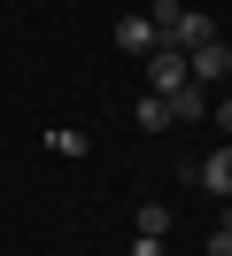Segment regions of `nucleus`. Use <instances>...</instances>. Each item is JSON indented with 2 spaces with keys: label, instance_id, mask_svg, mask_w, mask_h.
I'll list each match as a JSON object with an SVG mask.
<instances>
[{
  "label": "nucleus",
  "instance_id": "7",
  "mask_svg": "<svg viewBox=\"0 0 232 256\" xmlns=\"http://www.w3.org/2000/svg\"><path fill=\"white\" fill-rule=\"evenodd\" d=\"M132 124H139V132H163V124H170V101H163V94H139Z\"/></svg>",
  "mask_w": 232,
  "mask_h": 256
},
{
  "label": "nucleus",
  "instance_id": "4",
  "mask_svg": "<svg viewBox=\"0 0 232 256\" xmlns=\"http://www.w3.org/2000/svg\"><path fill=\"white\" fill-rule=\"evenodd\" d=\"M116 47H124V54H155V47H163L155 16H116Z\"/></svg>",
  "mask_w": 232,
  "mask_h": 256
},
{
  "label": "nucleus",
  "instance_id": "5",
  "mask_svg": "<svg viewBox=\"0 0 232 256\" xmlns=\"http://www.w3.org/2000/svg\"><path fill=\"white\" fill-rule=\"evenodd\" d=\"M209 116V86H186V94H170V124H201Z\"/></svg>",
  "mask_w": 232,
  "mask_h": 256
},
{
  "label": "nucleus",
  "instance_id": "10",
  "mask_svg": "<svg viewBox=\"0 0 232 256\" xmlns=\"http://www.w3.org/2000/svg\"><path fill=\"white\" fill-rule=\"evenodd\" d=\"M46 148H54V156H85V132H70V124H54V132H46Z\"/></svg>",
  "mask_w": 232,
  "mask_h": 256
},
{
  "label": "nucleus",
  "instance_id": "1",
  "mask_svg": "<svg viewBox=\"0 0 232 256\" xmlns=\"http://www.w3.org/2000/svg\"><path fill=\"white\" fill-rule=\"evenodd\" d=\"M186 86H194V70H186V47H155L147 54V94H186Z\"/></svg>",
  "mask_w": 232,
  "mask_h": 256
},
{
  "label": "nucleus",
  "instance_id": "11",
  "mask_svg": "<svg viewBox=\"0 0 232 256\" xmlns=\"http://www.w3.org/2000/svg\"><path fill=\"white\" fill-rule=\"evenodd\" d=\"M209 256H232V210L217 218V233H209Z\"/></svg>",
  "mask_w": 232,
  "mask_h": 256
},
{
  "label": "nucleus",
  "instance_id": "9",
  "mask_svg": "<svg viewBox=\"0 0 232 256\" xmlns=\"http://www.w3.org/2000/svg\"><path fill=\"white\" fill-rule=\"evenodd\" d=\"M139 233L163 240V233H170V202H139Z\"/></svg>",
  "mask_w": 232,
  "mask_h": 256
},
{
  "label": "nucleus",
  "instance_id": "12",
  "mask_svg": "<svg viewBox=\"0 0 232 256\" xmlns=\"http://www.w3.org/2000/svg\"><path fill=\"white\" fill-rule=\"evenodd\" d=\"M132 256H163V240H155V233H139V240H132Z\"/></svg>",
  "mask_w": 232,
  "mask_h": 256
},
{
  "label": "nucleus",
  "instance_id": "8",
  "mask_svg": "<svg viewBox=\"0 0 232 256\" xmlns=\"http://www.w3.org/2000/svg\"><path fill=\"white\" fill-rule=\"evenodd\" d=\"M147 16H155V32H163V47H170V32H178V16H186V0H155Z\"/></svg>",
  "mask_w": 232,
  "mask_h": 256
},
{
  "label": "nucleus",
  "instance_id": "3",
  "mask_svg": "<svg viewBox=\"0 0 232 256\" xmlns=\"http://www.w3.org/2000/svg\"><path fill=\"white\" fill-rule=\"evenodd\" d=\"M186 178H194V186H209L217 202H232V140L217 148V156H201V163H194V171H186Z\"/></svg>",
  "mask_w": 232,
  "mask_h": 256
},
{
  "label": "nucleus",
  "instance_id": "6",
  "mask_svg": "<svg viewBox=\"0 0 232 256\" xmlns=\"http://www.w3.org/2000/svg\"><path fill=\"white\" fill-rule=\"evenodd\" d=\"M201 39H217V24L201 16V8H186V16H178V32H170V47H201Z\"/></svg>",
  "mask_w": 232,
  "mask_h": 256
},
{
  "label": "nucleus",
  "instance_id": "2",
  "mask_svg": "<svg viewBox=\"0 0 232 256\" xmlns=\"http://www.w3.org/2000/svg\"><path fill=\"white\" fill-rule=\"evenodd\" d=\"M186 70H194V86L232 78V47H225V39H201V47H186Z\"/></svg>",
  "mask_w": 232,
  "mask_h": 256
},
{
  "label": "nucleus",
  "instance_id": "13",
  "mask_svg": "<svg viewBox=\"0 0 232 256\" xmlns=\"http://www.w3.org/2000/svg\"><path fill=\"white\" fill-rule=\"evenodd\" d=\"M209 116H217V132H225V140H232V101H217Z\"/></svg>",
  "mask_w": 232,
  "mask_h": 256
}]
</instances>
